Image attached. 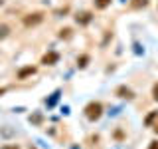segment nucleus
Segmentation results:
<instances>
[{"label":"nucleus","mask_w":158,"mask_h":149,"mask_svg":"<svg viewBox=\"0 0 158 149\" xmlns=\"http://www.w3.org/2000/svg\"><path fill=\"white\" fill-rule=\"evenodd\" d=\"M83 113H85V117L89 121H97L103 115V103L101 102H89L85 106V109H83Z\"/></svg>","instance_id":"f257e3e1"},{"label":"nucleus","mask_w":158,"mask_h":149,"mask_svg":"<svg viewBox=\"0 0 158 149\" xmlns=\"http://www.w3.org/2000/svg\"><path fill=\"white\" fill-rule=\"evenodd\" d=\"M44 16H46V14L44 12H32V14H26V16H24V26H38L40 22H44Z\"/></svg>","instance_id":"f03ea898"},{"label":"nucleus","mask_w":158,"mask_h":149,"mask_svg":"<svg viewBox=\"0 0 158 149\" xmlns=\"http://www.w3.org/2000/svg\"><path fill=\"white\" fill-rule=\"evenodd\" d=\"M115 96L123 97V99H132V97H135V93H132V89H131V88H127V86H118V88L115 89Z\"/></svg>","instance_id":"7ed1b4c3"},{"label":"nucleus","mask_w":158,"mask_h":149,"mask_svg":"<svg viewBox=\"0 0 158 149\" xmlns=\"http://www.w3.org/2000/svg\"><path fill=\"white\" fill-rule=\"evenodd\" d=\"M57 60H59L57 52H48L46 56L42 58V64H44V66H53V64H57Z\"/></svg>","instance_id":"20e7f679"},{"label":"nucleus","mask_w":158,"mask_h":149,"mask_svg":"<svg viewBox=\"0 0 158 149\" xmlns=\"http://www.w3.org/2000/svg\"><path fill=\"white\" fill-rule=\"evenodd\" d=\"M36 72H38L36 66H26V68L18 70V79H26V78H30V76H34Z\"/></svg>","instance_id":"39448f33"},{"label":"nucleus","mask_w":158,"mask_h":149,"mask_svg":"<svg viewBox=\"0 0 158 149\" xmlns=\"http://www.w3.org/2000/svg\"><path fill=\"white\" fill-rule=\"evenodd\" d=\"M158 119V111H152V113H148L146 115V119H144V125L146 127H152L154 125V121Z\"/></svg>","instance_id":"423d86ee"},{"label":"nucleus","mask_w":158,"mask_h":149,"mask_svg":"<svg viewBox=\"0 0 158 149\" xmlns=\"http://www.w3.org/2000/svg\"><path fill=\"white\" fill-rule=\"evenodd\" d=\"M77 22H79V24H89V22H91V12H81V14H77Z\"/></svg>","instance_id":"0eeeda50"},{"label":"nucleus","mask_w":158,"mask_h":149,"mask_svg":"<svg viewBox=\"0 0 158 149\" xmlns=\"http://www.w3.org/2000/svg\"><path fill=\"white\" fill-rule=\"evenodd\" d=\"M93 2H95V8L97 10H105L107 6H111L113 0H93Z\"/></svg>","instance_id":"6e6552de"},{"label":"nucleus","mask_w":158,"mask_h":149,"mask_svg":"<svg viewBox=\"0 0 158 149\" xmlns=\"http://www.w3.org/2000/svg\"><path fill=\"white\" fill-rule=\"evenodd\" d=\"M87 64H89V56H87V54H83V56L77 58V66H79V68H85Z\"/></svg>","instance_id":"1a4fd4ad"},{"label":"nucleus","mask_w":158,"mask_h":149,"mask_svg":"<svg viewBox=\"0 0 158 149\" xmlns=\"http://www.w3.org/2000/svg\"><path fill=\"white\" fill-rule=\"evenodd\" d=\"M144 6H148V0H135L131 4V8H144Z\"/></svg>","instance_id":"9d476101"},{"label":"nucleus","mask_w":158,"mask_h":149,"mask_svg":"<svg viewBox=\"0 0 158 149\" xmlns=\"http://www.w3.org/2000/svg\"><path fill=\"white\" fill-rule=\"evenodd\" d=\"M57 36L59 38H71V28H61Z\"/></svg>","instance_id":"9b49d317"},{"label":"nucleus","mask_w":158,"mask_h":149,"mask_svg":"<svg viewBox=\"0 0 158 149\" xmlns=\"http://www.w3.org/2000/svg\"><path fill=\"white\" fill-rule=\"evenodd\" d=\"M152 99H154V102H158V82L152 86Z\"/></svg>","instance_id":"f8f14e48"},{"label":"nucleus","mask_w":158,"mask_h":149,"mask_svg":"<svg viewBox=\"0 0 158 149\" xmlns=\"http://www.w3.org/2000/svg\"><path fill=\"white\" fill-rule=\"evenodd\" d=\"M148 149H158V139H152V141L148 143Z\"/></svg>","instance_id":"ddd939ff"},{"label":"nucleus","mask_w":158,"mask_h":149,"mask_svg":"<svg viewBox=\"0 0 158 149\" xmlns=\"http://www.w3.org/2000/svg\"><path fill=\"white\" fill-rule=\"evenodd\" d=\"M6 32H8V28H6V26H0V38L6 36Z\"/></svg>","instance_id":"4468645a"},{"label":"nucleus","mask_w":158,"mask_h":149,"mask_svg":"<svg viewBox=\"0 0 158 149\" xmlns=\"http://www.w3.org/2000/svg\"><path fill=\"white\" fill-rule=\"evenodd\" d=\"M0 149H20V145H4V147H0Z\"/></svg>","instance_id":"2eb2a0df"},{"label":"nucleus","mask_w":158,"mask_h":149,"mask_svg":"<svg viewBox=\"0 0 158 149\" xmlns=\"http://www.w3.org/2000/svg\"><path fill=\"white\" fill-rule=\"evenodd\" d=\"M152 129H154V133H156V135H158V119H156V121H154V125H152Z\"/></svg>","instance_id":"dca6fc26"}]
</instances>
